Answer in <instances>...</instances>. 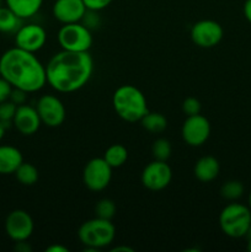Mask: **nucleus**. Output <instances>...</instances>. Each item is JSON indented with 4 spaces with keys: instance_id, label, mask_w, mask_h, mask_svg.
Wrapping results in <instances>:
<instances>
[{
    "instance_id": "1",
    "label": "nucleus",
    "mask_w": 251,
    "mask_h": 252,
    "mask_svg": "<svg viewBox=\"0 0 251 252\" xmlns=\"http://www.w3.org/2000/svg\"><path fill=\"white\" fill-rule=\"evenodd\" d=\"M93 71L94 61L89 52L62 49L46 65L47 84L58 93H75L89 83Z\"/></svg>"
},
{
    "instance_id": "2",
    "label": "nucleus",
    "mask_w": 251,
    "mask_h": 252,
    "mask_svg": "<svg viewBox=\"0 0 251 252\" xmlns=\"http://www.w3.org/2000/svg\"><path fill=\"white\" fill-rule=\"evenodd\" d=\"M0 76L12 88L37 93L47 84L46 65L32 52L15 46L0 57Z\"/></svg>"
},
{
    "instance_id": "3",
    "label": "nucleus",
    "mask_w": 251,
    "mask_h": 252,
    "mask_svg": "<svg viewBox=\"0 0 251 252\" xmlns=\"http://www.w3.org/2000/svg\"><path fill=\"white\" fill-rule=\"evenodd\" d=\"M112 105L118 117L129 123L140 122L148 113L145 95L133 85H122L112 96Z\"/></svg>"
},
{
    "instance_id": "4",
    "label": "nucleus",
    "mask_w": 251,
    "mask_h": 252,
    "mask_svg": "<svg viewBox=\"0 0 251 252\" xmlns=\"http://www.w3.org/2000/svg\"><path fill=\"white\" fill-rule=\"evenodd\" d=\"M219 226L226 236L240 239L251 230V209L245 204L231 202L219 214Z\"/></svg>"
},
{
    "instance_id": "5",
    "label": "nucleus",
    "mask_w": 251,
    "mask_h": 252,
    "mask_svg": "<svg viewBox=\"0 0 251 252\" xmlns=\"http://www.w3.org/2000/svg\"><path fill=\"white\" fill-rule=\"evenodd\" d=\"M116 228L111 220L95 217L84 221L78 230V238L86 250H100L113 243Z\"/></svg>"
},
{
    "instance_id": "6",
    "label": "nucleus",
    "mask_w": 251,
    "mask_h": 252,
    "mask_svg": "<svg viewBox=\"0 0 251 252\" xmlns=\"http://www.w3.org/2000/svg\"><path fill=\"white\" fill-rule=\"evenodd\" d=\"M58 43L64 51L89 52L93 46V34L86 25L80 22L64 24L58 31Z\"/></svg>"
},
{
    "instance_id": "7",
    "label": "nucleus",
    "mask_w": 251,
    "mask_h": 252,
    "mask_svg": "<svg viewBox=\"0 0 251 252\" xmlns=\"http://www.w3.org/2000/svg\"><path fill=\"white\" fill-rule=\"evenodd\" d=\"M112 179V167L103 158H94L83 170V182L88 189L100 192L110 185Z\"/></svg>"
},
{
    "instance_id": "8",
    "label": "nucleus",
    "mask_w": 251,
    "mask_h": 252,
    "mask_svg": "<svg viewBox=\"0 0 251 252\" xmlns=\"http://www.w3.org/2000/svg\"><path fill=\"white\" fill-rule=\"evenodd\" d=\"M172 180V170L166 161L155 160L143 169L140 175L142 185L149 191H161Z\"/></svg>"
},
{
    "instance_id": "9",
    "label": "nucleus",
    "mask_w": 251,
    "mask_h": 252,
    "mask_svg": "<svg viewBox=\"0 0 251 252\" xmlns=\"http://www.w3.org/2000/svg\"><path fill=\"white\" fill-rule=\"evenodd\" d=\"M192 42L201 48H213L224 36V30L214 20H201L191 27L189 32Z\"/></svg>"
},
{
    "instance_id": "10",
    "label": "nucleus",
    "mask_w": 251,
    "mask_h": 252,
    "mask_svg": "<svg viewBox=\"0 0 251 252\" xmlns=\"http://www.w3.org/2000/svg\"><path fill=\"white\" fill-rule=\"evenodd\" d=\"M33 219L24 209H15L5 219V231L12 241H27L33 234Z\"/></svg>"
},
{
    "instance_id": "11",
    "label": "nucleus",
    "mask_w": 251,
    "mask_h": 252,
    "mask_svg": "<svg viewBox=\"0 0 251 252\" xmlns=\"http://www.w3.org/2000/svg\"><path fill=\"white\" fill-rule=\"evenodd\" d=\"M182 139L189 147H201L211 135V123L201 113L187 116L181 128Z\"/></svg>"
},
{
    "instance_id": "12",
    "label": "nucleus",
    "mask_w": 251,
    "mask_h": 252,
    "mask_svg": "<svg viewBox=\"0 0 251 252\" xmlns=\"http://www.w3.org/2000/svg\"><path fill=\"white\" fill-rule=\"evenodd\" d=\"M41 122L47 127L56 128L65 121V107L61 98L54 95H43L38 98L36 105Z\"/></svg>"
},
{
    "instance_id": "13",
    "label": "nucleus",
    "mask_w": 251,
    "mask_h": 252,
    "mask_svg": "<svg viewBox=\"0 0 251 252\" xmlns=\"http://www.w3.org/2000/svg\"><path fill=\"white\" fill-rule=\"evenodd\" d=\"M47 32L41 25L27 24L15 32V46L27 52L36 53L44 47Z\"/></svg>"
},
{
    "instance_id": "14",
    "label": "nucleus",
    "mask_w": 251,
    "mask_h": 252,
    "mask_svg": "<svg viewBox=\"0 0 251 252\" xmlns=\"http://www.w3.org/2000/svg\"><path fill=\"white\" fill-rule=\"evenodd\" d=\"M86 11L88 9L83 0H56L52 7L54 19L63 25L80 22Z\"/></svg>"
},
{
    "instance_id": "15",
    "label": "nucleus",
    "mask_w": 251,
    "mask_h": 252,
    "mask_svg": "<svg viewBox=\"0 0 251 252\" xmlns=\"http://www.w3.org/2000/svg\"><path fill=\"white\" fill-rule=\"evenodd\" d=\"M12 125L22 135H33L39 129L42 122L36 107L24 103L17 106Z\"/></svg>"
},
{
    "instance_id": "16",
    "label": "nucleus",
    "mask_w": 251,
    "mask_h": 252,
    "mask_svg": "<svg viewBox=\"0 0 251 252\" xmlns=\"http://www.w3.org/2000/svg\"><path fill=\"white\" fill-rule=\"evenodd\" d=\"M219 171H220V165L219 161L212 155H206L197 160L193 167V174L198 181L211 182L218 177Z\"/></svg>"
},
{
    "instance_id": "17",
    "label": "nucleus",
    "mask_w": 251,
    "mask_h": 252,
    "mask_svg": "<svg viewBox=\"0 0 251 252\" xmlns=\"http://www.w3.org/2000/svg\"><path fill=\"white\" fill-rule=\"evenodd\" d=\"M24 162L22 153L12 145H0V175L15 174L17 167Z\"/></svg>"
},
{
    "instance_id": "18",
    "label": "nucleus",
    "mask_w": 251,
    "mask_h": 252,
    "mask_svg": "<svg viewBox=\"0 0 251 252\" xmlns=\"http://www.w3.org/2000/svg\"><path fill=\"white\" fill-rule=\"evenodd\" d=\"M42 4L43 0H6V6L22 20L34 16L42 7Z\"/></svg>"
},
{
    "instance_id": "19",
    "label": "nucleus",
    "mask_w": 251,
    "mask_h": 252,
    "mask_svg": "<svg viewBox=\"0 0 251 252\" xmlns=\"http://www.w3.org/2000/svg\"><path fill=\"white\" fill-rule=\"evenodd\" d=\"M21 21L22 19H20L11 9L0 6V32L15 33L21 27Z\"/></svg>"
},
{
    "instance_id": "20",
    "label": "nucleus",
    "mask_w": 251,
    "mask_h": 252,
    "mask_svg": "<svg viewBox=\"0 0 251 252\" xmlns=\"http://www.w3.org/2000/svg\"><path fill=\"white\" fill-rule=\"evenodd\" d=\"M143 128L153 134L162 133L167 128V120L162 113L160 112H149L140 120Z\"/></svg>"
},
{
    "instance_id": "21",
    "label": "nucleus",
    "mask_w": 251,
    "mask_h": 252,
    "mask_svg": "<svg viewBox=\"0 0 251 252\" xmlns=\"http://www.w3.org/2000/svg\"><path fill=\"white\" fill-rule=\"evenodd\" d=\"M102 158L112 169H117V167L123 166L127 161L128 150L122 144H112L106 149Z\"/></svg>"
},
{
    "instance_id": "22",
    "label": "nucleus",
    "mask_w": 251,
    "mask_h": 252,
    "mask_svg": "<svg viewBox=\"0 0 251 252\" xmlns=\"http://www.w3.org/2000/svg\"><path fill=\"white\" fill-rule=\"evenodd\" d=\"M15 176L16 180L24 186H33L37 181H38V170L31 162H22L17 170L15 171Z\"/></svg>"
},
{
    "instance_id": "23",
    "label": "nucleus",
    "mask_w": 251,
    "mask_h": 252,
    "mask_svg": "<svg viewBox=\"0 0 251 252\" xmlns=\"http://www.w3.org/2000/svg\"><path fill=\"white\" fill-rule=\"evenodd\" d=\"M244 185L238 180H230L226 181L223 186L220 187V196L224 199L230 202H235L244 194Z\"/></svg>"
},
{
    "instance_id": "24",
    "label": "nucleus",
    "mask_w": 251,
    "mask_h": 252,
    "mask_svg": "<svg viewBox=\"0 0 251 252\" xmlns=\"http://www.w3.org/2000/svg\"><path fill=\"white\" fill-rule=\"evenodd\" d=\"M172 147L171 143L165 138H159L155 140L152 145V154L155 160H160V161H167L170 157H171Z\"/></svg>"
},
{
    "instance_id": "25",
    "label": "nucleus",
    "mask_w": 251,
    "mask_h": 252,
    "mask_svg": "<svg viewBox=\"0 0 251 252\" xmlns=\"http://www.w3.org/2000/svg\"><path fill=\"white\" fill-rule=\"evenodd\" d=\"M116 211V204L112 199L102 198L96 203L95 206V217L101 219H106V220H112L115 217Z\"/></svg>"
},
{
    "instance_id": "26",
    "label": "nucleus",
    "mask_w": 251,
    "mask_h": 252,
    "mask_svg": "<svg viewBox=\"0 0 251 252\" xmlns=\"http://www.w3.org/2000/svg\"><path fill=\"white\" fill-rule=\"evenodd\" d=\"M17 106L12 101L6 100L0 103V122L7 127L10 123H12L14 116L16 113Z\"/></svg>"
},
{
    "instance_id": "27",
    "label": "nucleus",
    "mask_w": 251,
    "mask_h": 252,
    "mask_svg": "<svg viewBox=\"0 0 251 252\" xmlns=\"http://www.w3.org/2000/svg\"><path fill=\"white\" fill-rule=\"evenodd\" d=\"M202 105L196 97H187L182 102V111L186 116H193L201 113Z\"/></svg>"
},
{
    "instance_id": "28",
    "label": "nucleus",
    "mask_w": 251,
    "mask_h": 252,
    "mask_svg": "<svg viewBox=\"0 0 251 252\" xmlns=\"http://www.w3.org/2000/svg\"><path fill=\"white\" fill-rule=\"evenodd\" d=\"M88 11H101L112 2V0H83Z\"/></svg>"
},
{
    "instance_id": "29",
    "label": "nucleus",
    "mask_w": 251,
    "mask_h": 252,
    "mask_svg": "<svg viewBox=\"0 0 251 252\" xmlns=\"http://www.w3.org/2000/svg\"><path fill=\"white\" fill-rule=\"evenodd\" d=\"M9 100L12 101L16 106L24 105V103H26L27 100V93L24 90H20V89L12 88Z\"/></svg>"
},
{
    "instance_id": "30",
    "label": "nucleus",
    "mask_w": 251,
    "mask_h": 252,
    "mask_svg": "<svg viewBox=\"0 0 251 252\" xmlns=\"http://www.w3.org/2000/svg\"><path fill=\"white\" fill-rule=\"evenodd\" d=\"M12 86L5 80L4 78L0 76V103L4 102V101L9 100L10 94H11Z\"/></svg>"
},
{
    "instance_id": "31",
    "label": "nucleus",
    "mask_w": 251,
    "mask_h": 252,
    "mask_svg": "<svg viewBox=\"0 0 251 252\" xmlns=\"http://www.w3.org/2000/svg\"><path fill=\"white\" fill-rule=\"evenodd\" d=\"M243 11H244V16H245V19L251 24V0H245Z\"/></svg>"
},
{
    "instance_id": "32",
    "label": "nucleus",
    "mask_w": 251,
    "mask_h": 252,
    "mask_svg": "<svg viewBox=\"0 0 251 252\" xmlns=\"http://www.w3.org/2000/svg\"><path fill=\"white\" fill-rule=\"evenodd\" d=\"M15 250L17 252H30L31 251V246L26 241H17L16 245H15Z\"/></svg>"
},
{
    "instance_id": "33",
    "label": "nucleus",
    "mask_w": 251,
    "mask_h": 252,
    "mask_svg": "<svg viewBox=\"0 0 251 252\" xmlns=\"http://www.w3.org/2000/svg\"><path fill=\"white\" fill-rule=\"evenodd\" d=\"M68 248L65 246H62V245H51L46 249V252H68Z\"/></svg>"
},
{
    "instance_id": "34",
    "label": "nucleus",
    "mask_w": 251,
    "mask_h": 252,
    "mask_svg": "<svg viewBox=\"0 0 251 252\" xmlns=\"http://www.w3.org/2000/svg\"><path fill=\"white\" fill-rule=\"evenodd\" d=\"M112 251H129L133 252V249L127 248V246H118V248H115Z\"/></svg>"
},
{
    "instance_id": "35",
    "label": "nucleus",
    "mask_w": 251,
    "mask_h": 252,
    "mask_svg": "<svg viewBox=\"0 0 251 252\" xmlns=\"http://www.w3.org/2000/svg\"><path fill=\"white\" fill-rule=\"evenodd\" d=\"M5 129H6V127H5V126L2 125L1 122H0V142H1V139H2V138H4Z\"/></svg>"
},
{
    "instance_id": "36",
    "label": "nucleus",
    "mask_w": 251,
    "mask_h": 252,
    "mask_svg": "<svg viewBox=\"0 0 251 252\" xmlns=\"http://www.w3.org/2000/svg\"><path fill=\"white\" fill-rule=\"evenodd\" d=\"M248 250L251 252V231L248 234Z\"/></svg>"
},
{
    "instance_id": "37",
    "label": "nucleus",
    "mask_w": 251,
    "mask_h": 252,
    "mask_svg": "<svg viewBox=\"0 0 251 252\" xmlns=\"http://www.w3.org/2000/svg\"><path fill=\"white\" fill-rule=\"evenodd\" d=\"M248 202H249V207H250V209H251V191H250V193H249V198H248Z\"/></svg>"
},
{
    "instance_id": "38",
    "label": "nucleus",
    "mask_w": 251,
    "mask_h": 252,
    "mask_svg": "<svg viewBox=\"0 0 251 252\" xmlns=\"http://www.w3.org/2000/svg\"><path fill=\"white\" fill-rule=\"evenodd\" d=\"M0 6H1V0H0Z\"/></svg>"
},
{
    "instance_id": "39",
    "label": "nucleus",
    "mask_w": 251,
    "mask_h": 252,
    "mask_svg": "<svg viewBox=\"0 0 251 252\" xmlns=\"http://www.w3.org/2000/svg\"><path fill=\"white\" fill-rule=\"evenodd\" d=\"M250 231H251V230H250Z\"/></svg>"
}]
</instances>
